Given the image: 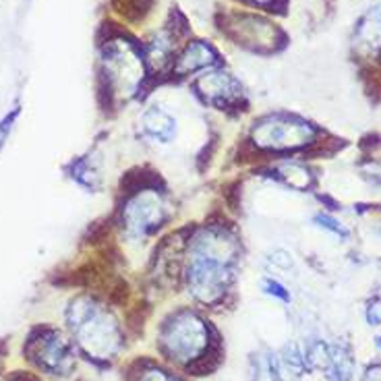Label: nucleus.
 <instances>
[{
  "label": "nucleus",
  "mask_w": 381,
  "mask_h": 381,
  "mask_svg": "<svg viewBox=\"0 0 381 381\" xmlns=\"http://www.w3.org/2000/svg\"><path fill=\"white\" fill-rule=\"evenodd\" d=\"M183 257L187 292L201 304H215L235 282L241 239L228 224H201L191 231Z\"/></svg>",
  "instance_id": "obj_1"
},
{
  "label": "nucleus",
  "mask_w": 381,
  "mask_h": 381,
  "mask_svg": "<svg viewBox=\"0 0 381 381\" xmlns=\"http://www.w3.org/2000/svg\"><path fill=\"white\" fill-rule=\"evenodd\" d=\"M68 330L79 348L94 358H114L122 348V330L106 304L90 296L73 298L66 309Z\"/></svg>",
  "instance_id": "obj_2"
},
{
  "label": "nucleus",
  "mask_w": 381,
  "mask_h": 381,
  "mask_svg": "<svg viewBox=\"0 0 381 381\" xmlns=\"http://www.w3.org/2000/svg\"><path fill=\"white\" fill-rule=\"evenodd\" d=\"M168 215L170 207L166 195L158 187H141L127 195L118 213V224L129 243L141 245L160 233Z\"/></svg>",
  "instance_id": "obj_3"
},
{
  "label": "nucleus",
  "mask_w": 381,
  "mask_h": 381,
  "mask_svg": "<svg viewBox=\"0 0 381 381\" xmlns=\"http://www.w3.org/2000/svg\"><path fill=\"white\" fill-rule=\"evenodd\" d=\"M158 340L168 358L179 365H191L209 350V328L199 313L181 309L162 324Z\"/></svg>",
  "instance_id": "obj_4"
},
{
  "label": "nucleus",
  "mask_w": 381,
  "mask_h": 381,
  "mask_svg": "<svg viewBox=\"0 0 381 381\" xmlns=\"http://www.w3.org/2000/svg\"><path fill=\"white\" fill-rule=\"evenodd\" d=\"M102 75L108 90L124 100L137 96L145 79V56L124 38L108 40L102 48Z\"/></svg>",
  "instance_id": "obj_5"
},
{
  "label": "nucleus",
  "mask_w": 381,
  "mask_h": 381,
  "mask_svg": "<svg viewBox=\"0 0 381 381\" xmlns=\"http://www.w3.org/2000/svg\"><path fill=\"white\" fill-rule=\"evenodd\" d=\"M315 137L313 127L294 114L272 112L257 118L249 131V141L261 151H290L304 147Z\"/></svg>",
  "instance_id": "obj_6"
},
{
  "label": "nucleus",
  "mask_w": 381,
  "mask_h": 381,
  "mask_svg": "<svg viewBox=\"0 0 381 381\" xmlns=\"http://www.w3.org/2000/svg\"><path fill=\"white\" fill-rule=\"evenodd\" d=\"M27 358L50 375H68L75 367V352L70 342L58 330H38L29 336L25 346Z\"/></svg>",
  "instance_id": "obj_7"
},
{
  "label": "nucleus",
  "mask_w": 381,
  "mask_h": 381,
  "mask_svg": "<svg viewBox=\"0 0 381 381\" xmlns=\"http://www.w3.org/2000/svg\"><path fill=\"white\" fill-rule=\"evenodd\" d=\"M226 34L237 44H243L251 50H272L278 44V27L263 17L237 13L226 25Z\"/></svg>",
  "instance_id": "obj_8"
},
{
  "label": "nucleus",
  "mask_w": 381,
  "mask_h": 381,
  "mask_svg": "<svg viewBox=\"0 0 381 381\" xmlns=\"http://www.w3.org/2000/svg\"><path fill=\"white\" fill-rule=\"evenodd\" d=\"M195 90L205 104H211L218 108L231 106L243 94L239 79L231 70H226L222 66H213V68L203 70L195 81Z\"/></svg>",
  "instance_id": "obj_9"
},
{
  "label": "nucleus",
  "mask_w": 381,
  "mask_h": 381,
  "mask_svg": "<svg viewBox=\"0 0 381 381\" xmlns=\"http://www.w3.org/2000/svg\"><path fill=\"white\" fill-rule=\"evenodd\" d=\"M139 133L154 147H170L179 137V120L166 106L149 104L139 114Z\"/></svg>",
  "instance_id": "obj_10"
},
{
  "label": "nucleus",
  "mask_w": 381,
  "mask_h": 381,
  "mask_svg": "<svg viewBox=\"0 0 381 381\" xmlns=\"http://www.w3.org/2000/svg\"><path fill=\"white\" fill-rule=\"evenodd\" d=\"M220 64V56L215 48L205 40H191L185 44L181 52H176L172 62V75L174 77H187V75L203 73L207 68H213Z\"/></svg>",
  "instance_id": "obj_11"
},
{
  "label": "nucleus",
  "mask_w": 381,
  "mask_h": 381,
  "mask_svg": "<svg viewBox=\"0 0 381 381\" xmlns=\"http://www.w3.org/2000/svg\"><path fill=\"white\" fill-rule=\"evenodd\" d=\"M307 363H304V352L298 350L296 344L284 346V350L276 356V371L280 381H296Z\"/></svg>",
  "instance_id": "obj_12"
},
{
  "label": "nucleus",
  "mask_w": 381,
  "mask_h": 381,
  "mask_svg": "<svg viewBox=\"0 0 381 381\" xmlns=\"http://www.w3.org/2000/svg\"><path fill=\"white\" fill-rule=\"evenodd\" d=\"M358 40L373 50H381V5L371 9L360 21Z\"/></svg>",
  "instance_id": "obj_13"
},
{
  "label": "nucleus",
  "mask_w": 381,
  "mask_h": 381,
  "mask_svg": "<svg viewBox=\"0 0 381 381\" xmlns=\"http://www.w3.org/2000/svg\"><path fill=\"white\" fill-rule=\"evenodd\" d=\"M352 371H354V363H352L348 348H344V346L332 348V363L328 367L330 379L332 381H350Z\"/></svg>",
  "instance_id": "obj_14"
},
{
  "label": "nucleus",
  "mask_w": 381,
  "mask_h": 381,
  "mask_svg": "<svg viewBox=\"0 0 381 381\" xmlns=\"http://www.w3.org/2000/svg\"><path fill=\"white\" fill-rule=\"evenodd\" d=\"M304 363H307L309 369H319V371H328L330 363H332V348L321 342L315 340L307 346L304 350Z\"/></svg>",
  "instance_id": "obj_15"
},
{
  "label": "nucleus",
  "mask_w": 381,
  "mask_h": 381,
  "mask_svg": "<svg viewBox=\"0 0 381 381\" xmlns=\"http://www.w3.org/2000/svg\"><path fill=\"white\" fill-rule=\"evenodd\" d=\"M70 176H73L75 183L81 185V187H86V189H90V191L98 189V185H100V174L94 170V166H92L88 160H77V162H73Z\"/></svg>",
  "instance_id": "obj_16"
},
{
  "label": "nucleus",
  "mask_w": 381,
  "mask_h": 381,
  "mask_svg": "<svg viewBox=\"0 0 381 381\" xmlns=\"http://www.w3.org/2000/svg\"><path fill=\"white\" fill-rule=\"evenodd\" d=\"M255 381H280L276 371V356L255 358Z\"/></svg>",
  "instance_id": "obj_17"
},
{
  "label": "nucleus",
  "mask_w": 381,
  "mask_h": 381,
  "mask_svg": "<svg viewBox=\"0 0 381 381\" xmlns=\"http://www.w3.org/2000/svg\"><path fill=\"white\" fill-rule=\"evenodd\" d=\"M313 222H315V226L321 228V231H326V233H330V235H334V237H340V239H346V237H348V231L342 226V222H338V220L332 218L330 213H317V215L313 218Z\"/></svg>",
  "instance_id": "obj_18"
},
{
  "label": "nucleus",
  "mask_w": 381,
  "mask_h": 381,
  "mask_svg": "<svg viewBox=\"0 0 381 381\" xmlns=\"http://www.w3.org/2000/svg\"><path fill=\"white\" fill-rule=\"evenodd\" d=\"M261 290H263L267 296H274V298H278V300H282V302H290V292H288V288H286L280 280H276V278H272V276H265V278L261 280Z\"/></svg>",
  "instance_id": "obj_19"
},
{
  "label": "nucleus",
  "mask_w": 381,
  "mask_h": 381,
  "mask_svg": "<svg viewBox=\"0 0 381 381\" xmlns=\"http://www.w3.org/2000/svg\"><path fill=\"white\" fill-rule=\"evenodd\" d=\"M137 381H181L179 377H174L172 373L158 369V367H147L137 375Z\"/></svg>",
  "instance_id": "obj_20"
},
{
  "label": "nucleus",
  "mask_w": 381,
  "mask_h": 381,
  "mask_svg": "<svg viewBox=\"0 0 381 381\" xmlns=\"http://www.w3.org/2000/svg\"><path fill=\"white\" fill-rule=\"evenodd\" d=\"M17 116H19V108H13L11 114H7L3 120H0V147H3L9 141V135H11L13 127H15Z\"/></svg>",
  "instance_id": "obj_21"
},
{
  "label": "nucleus",
  "mask_w": 381,
  "mask_h": 381,
  "mask_svg": "<svg viewBox=\"0 0 381 381\" xmlns=\"http://www.w3.org/2000/svg\"><path fill=\"white\" fill-rule=\"evenodd\" d=\"M267 261L272 265L280 267V270H290L292 267V255L288 251H284V249H276L274 253H270Z\"/></svg>",
  "instance_id": "obj_22"
},
{
  "label": "nucleus",
  "mask_w": 381,
  "mask_h": 381,
  "mask_svg": "<svg viewBox=\"0 0 381 381\" xmlns=\"http://www.w3.org/2000/svg\"><path fill=\"white\" fill-rule=\"evenodd\" d=\"M367 321L371 326H381V298H373L367 304Z\"/></svg>",
  "instance_id": "obj_23"
},
{
  "label": "nucleus",
  "mask_w": 381,
  "mask_h": 381,
  "mask_svg": "<svg viewBox=\"0 0 381 381\" xmlns=\"http://www.w3.org/2000/svg\"><path fill=\"white\" fill-rule=\"evenodd\" d=\"M365 381H381V365L369 367L365 373Z\"/></svg>",
  "instance_id": "obj_24"
},
{
  "label": "nucleus",
  "mask_w": 381,
  "mask_h": 381,
  "mask_svg": "<svg viewBox=\"0 0 381 381\" xmlns=\"http://www.w3.org/2000/svg\"><path fill=\"white\" fill-rule=\"evenodd\" d=\"M375 344H377V348H381V336H377V338H375Z\"/></svg>",
  "instance_id": "obj_25"
},
{
  "label": "nucleus",
  "mask_w": 381,
  "mask_h": 381,
  "mask_svg": "<svg viewBox=\"0 0 381 381\" xmlns=\"http://www.w3.org/2000/svg\"><path fill=\"white\" fill-rule=\"evenodd\" d=\"M255 3H267V0H255Z\"/></svg>",
  "instance_id": "obj_26"
}]
</instances>
